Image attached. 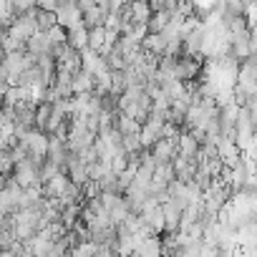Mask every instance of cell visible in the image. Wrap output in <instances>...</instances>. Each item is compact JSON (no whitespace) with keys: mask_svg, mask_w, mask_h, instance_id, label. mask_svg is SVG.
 <instances>
[{"mask_svg":"<svg viewBox=\"0 0 257 257\" xmlns=\"http://www.w3.org/2000/svg\"><path fill=\"white\" fill-rule=\"evenodd\" d=\"M6 182H8L6 177H0V192H3V189H6Z\"/></svg>","mask_w":257,"mask_h":257,"instance_id":"cell-17","label":"cell"},{"mask_svg":"<svg viewBox=\"0 0 257 257\" xmlns=\"http://www.w3.org/2000/svg\"><path fill=\"white\" fill-rule=\"evenodd\" d=\"M81 71H86V73H91V76H98L101 71H108L106 68V63H103V58L96 53V51H81Z\"/></svg>","mask_w":257,"mask_h":257,"instance_id":"cell-6","label":"cell"},{"mask_svg":"<svg viewBox=\"0 0 257 257\" xmlns=\"http://www.w3.org/2000/svg\"><path fill=\"white\" fill-rule=\"evenodd\" d=\"M197 152H199V142L192 137V134H179V142H177V154L187 162H194L197 159Z\"/></svg>","mask_w":257,"mask_h":257,"instance_id":"cell-7","label":"cell"},{"mask_svg":"<svg viewBox=\"0 0 257 257\" xmlns=\"http://www.w3.org/2000/svg\"><path fill=\"white\" fill-rule=\"evenodd\" d=\"M13 169H16V164H13L8 149H6V152H0V177H6V179H8V177L13 174Z\"/></svg>","mask_w":257,"mask_h":257,"instance_id":"cell-16","label":"cell"},{"mask_svg":"<svg viewBox=\"0 0 257 257\" xmlns=\"http://www.w3.org/2000/svg\"><path fill=\"white\" fill-rule=\"evenodd\" d=\"M169 13L167 11H162V13H152V18H149V23H147V33H162L167 26H169Z\"/></svg>","mask_w":257,"mask_h":257,"instance_id":"cell-13","label":"cell"},{"mask_svg":"<svg viewBox=\"0 0 257 257\" xmlns=\"http://www.w3.org/2000/svg\"><path fill=\"white\" fill-rule=\"evenodd\" d=\"M71 88H73V96H81V93H93V76L86 73V71H78L71 81Z\"/></svg>","mask_w":257,"mask_h":257,"instance_id":"cell-10","label":"cell"},{"mask_svg":"<svg viewBox=\"0 0 257 257\" xmlns=\"http://www.w3.org/2000/svg\"><path fill=\"white\" fill-rule=\"evenodd\" d=\"M46 162V159H43ZM43 162H33V159H26V162H21V164H16V169H13V174H11V179L21 187V189H31V187H41V182H38V172H41V164Z\"/></svg>","mask_w":257,"mask_h":257,"instance_id":"cell-2","label":"cell"},{"mask_svg":"<svg viewBox=\"0 0 257 257\" xmlns=\"http://www.w3.org/2000/svg\"><path fill=\"white\" fill-rule=\"evenodd\" d=\"M126 11H128V21H132V26H147L149 18H152L149 3H142V0H137V3H128Z\"/></svg>","mask_w":257,"mask_h":257,"instance_id":"cell-8","label":"cell"},{"mask_svg":"<svg viewBox=\"0 0 257 257\" xmlns=\"http://www.w3.org/2000/svg\"><path fill=\"white\" fill-rule=\"evenodd\" d=\"M66 46L73 48L76 53L86 51L88 48V31L81 26V28H73V31H66Z\"/></svg>","mask_w":257,"mask_h":257,"instance_id":"cell-9","label":"cell"},{"mask_svg":"<svg viewBox=\"0 0 257 257\" xmlns=\"http://www.w3.org/2000/svg\"><path fill=\"white\" fill-rule=\"evenodd\" d=\"M103 43H106V31L103 28H93V31H88V51H101L103 48Z\"/></svg>","mask_w":257,"mask_h":257,"instance_id":"cell-15","label":"cell"},{"mask_svg":"<svg viewBox=\"0 0 257 257\" xmlns=\"http://www.w3.org/2000/svg\"><path fill=\"white\" fill-rule=\"evenodd\" d=\"M162 126H164V121L157 118V116H149V118L142 123V128H139V144H142L144 152H149V149L162 139Z\"/></svg>","mask_w":257,"mask_h":257,"instance_id":"cell-3","label":"cell"},{"mask_svg":"<svg viewBox=\"0 0 257 257\" xmlns=\"http://www.w3.org/2000/svg\"><path fill=\"white\" fill-rule=\"evenodd\" d=\"M177 142H179V139H177ZM177 142L159 139V142L149 149V154L154 157V162H157V164H172V159L177 157Z\"/></svg>","mask_w":257,"mask_h":257,"instance_id":"cell-5","label":"cell"},{"mask_svg":"<svg viewBox=\"0 0 257 257\" xmlns=\"http://www.w3.org/2000/svg\"><path fill=\"white\" fill-rule=\"evenodd\" d=\"M18 147L26 149L28 159L43 162V159H46V149H48V137H46L43 132H38V128H31V132H26V134L18 139Z\"/></svg>","mask_w":257,"mask_h":257,"instance_id":"cell-1","label":"cell"},{"mask_svg":"<svg viewBox=\"0 0 257 257\" xmlns=\"http://www.w3.org/2000/svg\"><path fill=\"white\" fill-rule=\"evenodd\" d=\"M26 53H31L33 58L48 53V41H46V33H33L28 41H26Z\"/></svg>","mask_w":257,"mask_h":257,"instance_id":"cell-11","label":"cell"},{"mask_svg":"<svg viewBox=\"0 0 257 257\" xmlns=\"http://www.w3.org/2000/svg\"><path fill=\"white\" fill-rule=\"evenodd\" d=\"M56 26L63 31H73L83 26V16L76 8V3H61V8L56 11Z\"/></svg>","mask_w":257,"mask_h":257,"instance_id":"cell-4","label":"cell"},{"mask_svg":"<svg viewBox=\"0 0 257 257\" xmlns=\"http://www.w3.org/2000/svg\"><path fill=\"white\" fill-rule=\"evenodd\" d=\"M128 214H132V212H128V204L123 202V197H118L116 199V204L111 207V212H108V222H111V227L116 229V227H121L123 224V219L128 217Z\"/></svg>","mask_w":257,"mask_h":257,"instance_id":"cell-12","label":"cell"},{"mask_svg":"<svg viewBox=\"0 0 257 257\" xmlns=\"http://www.w3.org/2000/svg\"><path fill=\"white\" fill-rule=\"evenodd\" d=\"M53 26H56V16L53 13H43V11L36 8V28H38V33H46Z\"/></svg>","mask_w":257,"mask_h":257,"instance_id":"cell-14","label":"cell"}]
</instances>
